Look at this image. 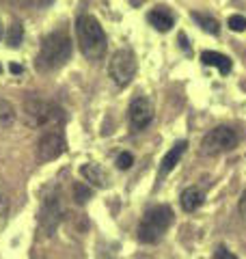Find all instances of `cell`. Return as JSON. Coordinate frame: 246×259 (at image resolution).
<instances>
[{
  "label": "cell",
  "instance_id": "cell-1",
  "mask_svg": "<svg viewBox=\"0 0 246 259\" xmlns=\"http://www.w3.org/2000/svg\"><path fill=\"white\" fill-rule=\"evenodd\" d=\"M76 35H78V46L80 52L87 56L89 61H97L106 54V48H108V39H106V32L102 28V24L97 22L93 15L82 13L76 20Z\"/></svg>",
  "mask_w": 246,
  "mask_h": 259
},
{
  "label": "cell",
  "instance_id": "cell-2",
  "mask_svg": "<svg viewBox=\"0 0 246 259\" xmlns=\"http://www.w3.org/2000/svg\"><path fill=\"white\" fill-rule=\"evenodd\" d=\"M69 56H71V39L67 37V32L54 30L41 41V50L37 54L35 67L37 71L59 69L61 65L69 61Z\"/></svg>",
  "mask_w": 246,
  "mask_h": 259
},
{
  "label": "cell",
  "instance_id": "cell-3",
  "mask_svg": "<svg viewBox=\"0 0 246 259\" xmlns=\"http://www.w3.org/2000/svg\"><path fill=\"white\" fill-rule=\"evenodd\" d=\"M171 225H173V209L169 205H155L147 209L141 225H138V240L143 244H155L164 238V233Z\"/></svg>",
  "mask_w": 246,
  "mask_h": 259
},
{
  "label": "cell",
  "instance_id": "cell-4",
  "mask_svg": "<svg viewBox=\"0 0 246 259\" xmlns=\"http://www.w3.org/2000/svg\"><path fill=\"white\" fill-rule=\"evenodd\" d=\"M24 121L28 127H50L63 121V110L56 104L41 100V97H28L24 102Z\"/></svg>",
  "mask_w": 246,
  "mask_h": 259
},
{
  "label": "cell",
  "instance_id": "cell-5",
  "mask_svg": "<svg viewBox=\"0 0 246 259\" xmlns=\"http://www.w3.org/2000/svg\"><path fill=\"white\" fill-rule=\"evenodd\" d=\"M65 214L63 207V197L59 188H46L44 199H41V209H39V225L44 236H52L56 231V227L61 225Z\"/></svg>",
  "mask_w": 246,
  "mask_h": 259
},
{
  "label": "cell",
  "instance_id": "cell-6",
  "mask_svg": "<svg viewBox=\"0 0 246 259\" xmlns=\"http://www.w3.org/2000/svg\"><path fill=\"white\" fill-rule=\"evenodd\" d=\"M233 147H237V134L229 125H218L214 130H210L201 141L203 156H218V153L231 151Z\"/></svg>",
  "mask_w": 246,
  "mask_h": 259
},
{
  "label": "cell",
  "instance_id": "cell-7",
  "mask_svg": "<svg viewBox=\"0 0 246 259\" xmlns=\"http://www.w3.org/2000/svg\"><path fill=\"white\" fill-rule=\"evenodd\" d=\"M136 74V56L132 50H117L108 63V76L117 87H128Z\"/></svg>",
  "mask_w": 246,
  "mask_h": 259
},
{
  "label": "cell",
  "instance_id": "cell-8",
  "mask_svg": "<svg viewBox=\"0 0 246 259\" xmlns=\"http://www.w3.org/2000/svg\"><path fill=\"white\" fill-rule=\"evenodd\" d=\"M65 151V139L61 132H46L37 143V160L52 162Z\"/></svg>",
  "mask_w": 246,
  "mask_h": 259
},
{
  "label": "cell",
  "instance_id": "cell-9",
  "mask_svg": "<svg viewBox=\"0 0 246 259\" xmlns=\"http://www.w3.org/2000/svg\"><path fill=\"white\" fill-rule=\"evenodd\" d=\"M128 117H130L132 130H136V132L138 130H145L153 119L151 102L147 100V97H136V100H132V104H130V108H128Z\"/></svg>",
  "mask_w": 246,
  "mask_h": 259
},
{
  "label": "cell",
  "instance_id": "cell-10",
  "mask_svg": "<svg viewBox=\"0 0 246 259\" xmlns=\"http://www.w3.org/2000/svg\"><path fill=\"white\" fill-rule=\"evenodd\" d=\"M147 20H149L151 26L155 30H160V32H169L175 26V15L171 11H167L164 7H155V9H151L149 15H147Z\"/></svg>",
  "mask_w": 246,
  "mask_h": 259
},
{
  "label": "cell",
  "instance_id": "cell-11",
  "mask_svg": "<svg viewBox=\"0 0 246 259\" xmlns=\"http://www.w3.org/2000/svg\"><path fill=\"white\" fill-rule=\"evenodd\" d=\"M186 149H188V141H177L173 147L169 149V153L162 158V164H160V177H164V175H169L171 171L175 168V164L179 160H182V156L186 153Z\"/></svg>",
  "mask_w": 246,
  "mask_h": 259
},
{
  "label": "cell",
  "instance_id": "cell-12",
  "mask_svg": "<svg viewBox=\"0 0 246 259\" xmlns=\"http://www.w3.org/2000/svg\"><path fill=\"white\" fill-rule=\"evenodd\" d=\"M201 61H203V65H210V67L220 69V74H229L231 67H233V63H231L229 56L220 54V52H214V50H205L201 54Z\"/></svg>",
  "mask_w": 246,
  "mask_h": 259
},
{
  "label": "cell",
  "instance_id": "cell-13",
  "mask_svg": "<svg viewBox=\"0 0 246 259\" xmlns=\"http://www.w3.org/2000/svg\"><path fill=\"white\" fill-rule=\"evenodd\" d=\"M80 173L89 184L97 186V188H106L108 186V175H106V171L100 164H85L80 168Z\"/></svg>",
  "mask_w": 246,
  "mask_h": 259
},
{
  "label": "cell",
  "instance_id": "cell-14",
  "mask_svg": "<svg viewBox=\"0 0 246 259\" xmlns=\"http://www.w3.org/2000/svg\"><path fill=\"white\" fill-rule=\"evenodd\" d=\"M203 205V192L196 188V186H188V188L182 192V207L186 212H194Z\"/></svg>",
  "mask_w": 246,
  "mask_h": 259
},
{
  "label": "cell",
  "instance_id": "cell-15",
  "mask_svg": "<svg viewBox=\"0 0 246 259\" xmlns=\"http://www.w3.org/2000/svg\"><path fill=\"white\" fill-rule=\"evenodd\" d=\"M192 20L199 24V26H201L205 32H210V35H218V32H220V24H218L214 18H210L208 13L192 11Z\"/></svg>",
  "mask_w": 246,
  "mask_h": 259
},
{
  "label": "cell",
  "instance_id": "cell-16",
  "mask_svg": "<svg viewBox=\"0 0 246 259\" xmlns=\"http://www.w3.org/2000/svg\"><path fill=\"white\" fill-rule=\"evenodd\" d=\"M15 121V108L11 102L7 100H0V130H7L11 127Z\"/></svg>",
  "mask_w": 246,
  "mask_h": 259
},
{
  "label": "cell",
  "instance_id": "cell-17",
  "mask_svg": "<svg viewBox=\"0 0 246 259\" xmlns=\"http://www.w3.org/2000/svg\"><path fill=\"white\" fill-rule=\"evenodd\" d=\"M22 39H24V26L20 22H15V24H11V28L7 30V46L9 48H18L20 44H22Z\"/></svg>",
  "mask_w": 246,
  "mask_h": 259
},
{
  "label": "cell",
  "instance_id": "cell-18",
  "mask_svg": "<svg viewBox=\"0 0 246 259\" xmlns=\"http://www.w3.org/2000/svg\"><path fill=\"white\" fill-rule=\"evenodd\" d=\"M9 209H11L9 194H7L3 190V186H0V231L7 227V221H9Z\"/></svg>",
  "mask_w": 246,
  "mask_h": 259
},
{
  "label": "cell",
  "instance_id": "cell-19",
  "mask_svg": "<svg viewBox=\"0 0 246 259\" xmlns=\"http://www.w3.org/2000/svg\"><path fill=\"white\" fill-rule=\"evenodd\" d=\"M13 7H18V9H44L52 3V0H9Z\"/></svg>",
  "mask_w": 246,
  "mask_h": 259
},
{
  "label": "cell",
  "instance_id": "cell-20",
  "mask_svg": "<svg viewBox=\"0 0 246 259\" xmlns=\"http://www.w3.org/2000/svg\"><path fill=\"white\" fill-rule=\"evenodd\" d=\"M91 194H93V190L89 188L87 184H82V182H78L76 186H73V199H76V203H87L89 199H91Z\"/></svg>",
  "mask_w": 246,
  "mask_h": 259
},
{
  "label": "cell",
  "instance_id": "cell-21",
  "mask_svg": "<svg viewBox=\"0 0 246 259\" xmlns=\"http://www.w3.org/2000/svg\"><path fill=\"white\" fill-rule=\"evenodd\" d=\"M227 26L233 32H244L246 30V18H242V15H231V18L227 20Z\"/></svg>",
  "mask_w": 246,
  "mask_h": 259
},
{
  "label": "cell",
  "instance_id": "cell-22",
  "mask_svg": "<svg viewBox=\"0 0 246 259\" xmlns=\"http://www.w3.org/2000/svg\"><path fill=\"white\" fill-rule=\"evenodd\" d=\"M132 164H134V156L130 151H121L117 156V166L121 168V171H128Z\"/></svg>",
  "mask_w": 246,
  "mask_h": 259
},
{
  "label": "cell",
  "instance_id": "cell-23",
  "mask_svg": "<svg viewBox=\"0 0 246 259\" xmlns=\"http://www.w3.org/2000/svg\"><path fill=\"white\" fill-rule=\"evenodd\" d=\"M216 259H237V255L229 253L227 248H218V250H216Z\"/></svg>",
  "mask_w": 246,
  "mask_h": 259
},
{
  "label": "cell",
  "instance_id": "cell-24",
  "mask_svg": "<svg viewBox=\"0 0 246 259\" xmlns=\"http://www.w3.org/2000/svg\"><path fill=\"white\" fill-rule=\"evenodd\" d=\"M179 46H182V50H186V54H192V50H190V46H188V37L184 35H179Z\"/></svg>",
  "mask_w": 246,
  "mask_h": 259
},
{
  "label": "cell",
  "instance_id": "cell-25",
  "mask_svg": "<svg viewBox=\"0 0 246 259\" xmlns=\"http://www.w3.org/2000/svg\"><path fill=\"white\" fill-rule=\"evenodd\" d=\"M240 214H242V218L246 221V190L242 192V197H240Z\"/></svg>",
  "mask_w": 246,
  "mask_h": 259
},
{
  "label": "cell",
  "instance_id": "cell-26",
  "mask_svg": "<svg viewBox=\"0 0 246 259\" xmlns=\"http://www.w3.org/2000/svg\"><path fill=\"white\" fill-rule=\"evenodd\" d=\"M11 71H13V74H22V67H20V65H11Z\"/></svg>",
  "mask_w": 246,
  "mask_h": 259
},
{
  "label": "cell",
  "instance_id": "cell-27",
  "mask_svg": "<svg viewBox=\"0 0 246 259\" xmlns=\"http://www.w3.org/2000/svg\"><path fill=\"white\" fill-rule=\"evenodd\" d=\"M0 35H3V28H0Z\"/></svg>",
  "mask_w": 246,
  "mask_h": 259
}]
</instances>
